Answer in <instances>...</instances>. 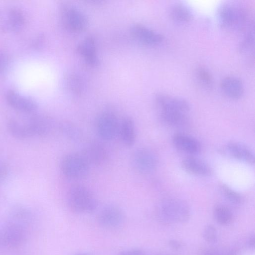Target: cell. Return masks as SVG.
<instances>
[{
  "mask_svg": "<svg viewBox=\"0 0 255 255\" xmlns=\"http://www.w3.org/2000/svg\"><path fill=\"white\" fill-rule=\"evenodd\" d=\"M217 18L221 26L228 30L246 32L252 27L247 10L237 3L222 4L218 9Z\"/></svg>",
  "mask_w": 255,
  "mask_h": 255,
  "instance_id": "1",
  "label": "cell"
},
{
  "mask_svg": "<svg viewBox=\"0 0 255 255\" xmlns=\"http://www.w3.org/2000/svg\"><path fill=\"white\" fill-rule=\"evenodd\" d=\"M190 209L183 200L175 198H166L159 202L155 214L160 222L167 224L181 223L190 216Z\"/></svg>",
  "mask_w": 255,
  "mask_h": 255,
  "instance_id": "2",
  "label": "cell"
},
{
  "mask_svg": "<svg viewBox=\"0 0 255 255\" xmlns=\"http://www.w3.org/2000/svg\"><path fill=\"white\" fill-rule=\"evenodd\" d=\"M67 202L70 209L76 213L92 212L97 207V200L93 192L82 185H75L68 191Z\"/></svg>",
  "mask_w": 255,
  "mask_h": 255,
  "instance_id": "3",
  "label": "cell"
},
{
  "mask_svg": "<svg viewBox=\"0 0 255 255\" xmlns=\"http://www.w3.org/2000/svg\"><path fill=\"white\" fill-rule=\"evenodd\" d=\"M60 20L63 27L72 33H80L88 26L86 15L75 5L64 3L59 7Z\"/></svg>",
  "mask_w": 255,
  "mask_h": 255,
  "instance_id": "4",
  "label": "cell"
},
{
  "mask_svg": "<svg viewBox=\"0 0 255 255\" xmlns=\"http://www.w3.org/2000/svg\"><path fill=\"white\" fill-rule=\"evenodd\" d=\"M90 165L82 154L69 153L61 160L60 168L62 173L71 179H81L89 173Z\"/></svg>",
  "mask_w": 255,
  "mask_h": 255,
  "instance_id": "5",
  "label": "cell"
},
{
  "mask_svg": "<svg viewBox=\"0 0 255 255\" xmlns=\"http://www.w3.org/2000/svg\"><path fill=\"white\" fill-rule=\"evenodd\" d=\"M119 124L117 116L110 111L101 112L96 122V129L99 137L106 141L113 139L119 132Z\"/></svg>",
  "mask_w": 255,
  "mask_h": 255,
  "instance_id": "6",
  "label": "cell"
},
{
  "mask_svg": "<svg viewBox=\"0 0 255 255\" xmlns=\"http://www.w3.org/2000/svg\"><path fill=\"white\" fill-rule=\"evenodd\" d=\"M132 162L134 168L138 172L149 174L156 168L158 159L155 153L150 149L140 147L134 152Z\"/></svg>",
  "mask_w": 255,
  "mask_h": 255,
  "instance_id": "7",
  "label": "cell"
},
{
  "mask_svg": "<svg viewBox=\"0 0 255 255\" xmlns=\"http://www.w3.org/2000/svg\"><path fill=\"white\" fill-rule=\"evenodd\" d=\"M129 30L133 39L144 46H155L164 40L162 34L142 24H133Z\"/></svg>",
  "mask_w": 255,
  "mask_h": 255,
  "instance_id": "8",
  "label": "cell"
},
{
  "mask_svg": "<svg viewBox=\"0 0 255 255\" xmlns=\"http://www.w3.org/2000/svg\"><path fill=\"white\" fill-rule=\"evenodd\" d=\"M158 111L180 112L189 114L190 105L185 100L167 94L158 93L154 99Z\"/></svg>",
  "mask_w": 255,
  "mask_h": 255,
  "instance_id": "9",
  "label": "cell"
},
{
  "mask_svg": "<svg viewBox=\"0 0 255 255\" xmlns=\"http://www.w3.org/2000/svg\"><path fill=\"white\" fill-rule=\"evenodd\" d=\"M222 151L228 156L247 164L255 163V155L252 149L243 143L231 141L223 147Z\"/></svg>",
  "mask_w": 255,
  "mask_h": 255,
  "instance_id": "10",
  "label": "cell"
},
{
  "mask_svg": "<svg viewBox=\"0 0 255 255\" xmlns=\"http://www.w3.org/2000/svg\"><path fill=\"white\" fill-rule=\"evenodd\" d=\"M25 239V233L19 225L10 223L3 228L1 240L3 245L7 248L16 249L20 247Z\"/></svg>",
  "mask_w": 255,
  "mask_h": 255,
  "instance_id": "11",
  "label": "cell"
},
{
  "mask_svg": "<svg viewBox=\"0 0 255 255\" xmlns=\"http://www.w3.org/2000/svg\"><path fill=\"white\" fill-rule=\"evenodd\" d=\"M97 219L101 226L113 229L121 224L124 220V215L121 209L117 206L108 205L101 210Z\"/></svg>",
  "mask_w": 255,
  "mask_h": 255,
  "instance_id": "12",
  "label": "cell"
},
{
  "mask_svg": "<svg viewBox=\"0 0 255 255\" xmlns=\"http://www.w3.org/2000/svg\"><path fill=\"white\" fill-rule=\"evenodd\" d=\"M0 20L3 28L12 31L19 30L25 22L22 11L15 7L0 9Z\"/></svg>",
  "mask_w": 255,
  "mask_h": 255,
  "instance_id": "13",
  "label": "cell"
},
{
  "mask_svg": "<svg viewBox=\"0 0 255 255\" xmlns=\"http://www.w3.org/2000/svg\"><path fill=\"white\" fill-rule=\"evenodd\" d=\"M76 51L83 61L89 66H96L99 58L96 40L91 36L85 37L77 45Z\"/></svg>",
  "mask_w": 255,
  "mask_h": 255,
  "instance_id": "14",
  "label": "cell"
},
{
  "mask_svg": "<svg viewBox=\"0 0 255 255\" xmlns=\"http://www.w3.org/2000/svg\"><path fill=\"white\" fill-rule=\"evenodd\" d=\"M6 99L11 107L20 112L31 113L35 111L38 107V105L34 100L13 90H10L7 92Z\"/></svg>",
  "mask_w": 255,
  "mask_h": 255,
  "instance_id": "15",
  "label": "cell"
},
{
  "mask_svg": "<svg viewBox=\"0 0 255 255\" xmlns=\"http://www.w3.org/2000/svg\"><path fill=\"white\" fill-rule=\"evenodd\" d=\"M172 143L179 150L189 154L200 152L201 145L195 137L184 133H177L172 137Z\"/></svg>",
  "mask_w": 255,
  "mask_h": 255,
  "instance_id": "16",
  "label": "cell"
},
{
  "mask_svg": "<svg viewBox=\"0 0 255 255\" xmlns=\"http://www.w3.org/2000/svg\"><path fill=\"white\" fill-rule=\"evenodd\" d=\"M81 154L90 165H101L107 161L108 157L107 150L102 144L97 142L88 144Z\"/></svg>",
  "mask_w": 255,
  "mask_h": 255,
  "instance_id": "17",
  "label": "cell"
},
{
  "mask_svg": "<svg viewBox=\"0 0 255 255\" xmlns=\"http://www.w3.org/2000/svg\"><path fill=\"white\" fill-rule=\"evenodd\" d=\"M28 122L33 136L46 137L52 133L56 126L54 121L46 116H34Z\"/></svg>",
  "mask_w": 255,
  "mask_h": 255,
  "instance_id": "18",
  "label": "cell"
},
{
  "mask_svg": "<svg viewBox=\"0 0 255 255\" xmlns=\"http://www.w3.org/2000/svg\"><path fill=\"white\" fill-rule=\"evenodd\" d=\"M182 168L187 172L198 176H209L212 170L205 162L193 156L185 158L181 162Z\"/></svg>",
  "mask_w": 255,
  "mask_h": 255,
  "instance_id": "19",
  "label": "cell"
},
{
  "mask_svg": "<svg viewBox=\"0 0 255 255\" xmlns=\"http://www.w3.org/2000/svg\"><path fill=\"white\" fill-rule=\"evenodd\" d=\"M222 92L228 98L232 99L241 98L244 93V86L242 81L234 76L224 78L220 83Z\"/></svg>",
  "mask_w": 255,
  "mask_h": 255,
  "instance_id": "20",
  "label": "cell"
},
{
  "mask_svg": "<svg viewBox=\"0 0 255 255\" xmlns=\"http://www.w3.org/2000/svg\"><path fill=\"white\" fill-rule=\"evenodd\" d=\"M160 119L168 126L176 128H185L190 124L188 114L179 112H157Z\"/></svg>",
  "mask_w": 255,
  "mask_h": 255,
  "instance_id": "21",
  "label": "cell"
},
{
  "mask_svg": "<svg viewBox=\"0 0 255 255\" xmlns=\"http://www.w3.org/2000/svg\"><path fill=\"white\" fill-rule=\"evenodd\" d=\"M123 143L126 146H132L136 140L135 124L129 117H124L119 124V132Z\"/></svg>",
  "mask_w": 255,
  "mask_h": 255,
  "instance_id": "22",
  "label": "cell"
},
{
  "mask_svg": "<svg viewBox=\"0 0 255 255\" xmlns=\"http://www.w3.org/2000/svg\"><path fill=\"white\" fill-rule=\"evenodd\" d=\"M7 128L11 135L18 139H26L32 137L28 121L11 119L8 122Z\"/></svg>",
  "mask_w": 255,
  "mask_h": 255,
  "instance_id": "23",
  "label": "cell"
},
{
  "mask_svg": "<svg viewBox=\"0 0 255 255\" xmlns=\"http://www.w3.org/2000/svg\"><path fill=\"white\" fill-rule=\"evenodd\" d=\"M169 14L173 21L181 24L187 23L193 18V14L190 8L181 3H176L171 5Z\"/></svg>",
  "mask_w": 255,
  "mask_h": 255,
  "instance_id": "24",
  "label": "cell"
},
{
  "mask_svg": "<svg viewBox=\"0 0 255 255\" xmlns=\"http://www.w3.org/2000/svg\"><path fill=\"white\" fill-rule=\"evenodd\" d=\"M67 90L75 96L81 95L84 89V84L82 78L75 73L67 74L64 79Z\"/></svg>",
  "mask_w": 255,
  "mask_h": 255,
  "instance_id": "25",
  "label": "cell"
},
{
  "mask_svg": "<svg viewBox=\"0 0 255 255\" xmlns=\"http://www.w3.org/2000/svg\"><path fill=\"white\" fill-rule=\"evenodd\" d=\"M213 215L216 221L222 225L230 224L233 219L231 211L223 205H218L215 207Z\"/></svg>",
  "mask_w": 255,
  "mask_h": 255,
  "instance_id": "26",
  "label": "cell"
},
{
  "mask_svg": "<svg viewBox=\"0 0 255 255\" xmlns=\"http://www.w3.org/2000/svg\"><path fill=\"white\" fill-rule=\"evenodd\" d=\"M219 188L223 195L231 203L240 204L243 202L242 195L226 184H220Z\"/></svg>",
  "mask_w": 255,
  "mask_h": 255,
  "instance_id": "27",
  "label": "cell"
},
{
  "mask_svg": "<svg viewBox=\"0 0 255 255\" xmlns=\"http://www.w3.org/2000/svg\"><path fill=\"white\" fill-rule=\"evenodd\" d=\"M60 129L65 136L72 141H77L81 137V132L73 124L64 123L60 125Z\"/></svg>",
  "mask_w": 255,
  "mask_h": 255,
  "instance_id": "28",
  "label": "cell"
},
{
  "mask_svg": "<svg viewBox=\"0 0 255 255\" xmlns=\"http://www.w3.org/2000/svg\"><path fill=\"white\" fill-rule=\"evenodd\" d=\"M196 76L199 82L206 88L211 87L213 77L210 71L206 68L200 66L196 70Z\"/></svg>",
  "mask_w": 255,
  "mask_h": 255,
  "instance_id": "29",
  "label": "cell"
},
{
  "mask_svg": "<svg viewBox=\"0 0 255 255\" xmlns=\"http://www.w3.org/2000/svg\"><path fill=\"white\" fill-rule=\"evenodd\" d=\"M203 237L209 243L215 242L217 239V234L215 227L211 225L207 226L203 231Z\"/></svg>",
  "mask_w": 255,
  "mask_h": 255,
  "instance_id": "30",
  "label": "cell"
},
{
  "mask_svg": "<svg viewBox=\"0 0 255 255\" xmlns=\"http://www.w3.org/2000/svg\"><path fill=\"white\" fill-rule=\"evenodd\" d=\"M8 173L7 165L3 162H0V183L4 181Z\"/></svg>",
  "mask_w": 255,
  "mask_h": 255,
  "instance_id": "31",
  "label": "cell"
},
{
  "mask_svg": "<svg viewBox=\"0 0 255 255\" xmlns=\"http://www.w3.org/2000/svg\"><path fill=\"white\" fill-rule=\"evenodd\" d=\"M118 255H145L141 250L136 249H128L121 252Z\"/></svg>",
  "mask_w": 255,
  "mask_h": 255,
  "instance_id": "32",
  "label": "cell"
},
{
  "mask_svg": "<svg viewBox=\"0 0 255 255\" xmlns=\"http://www.w3.org/2000/svg\"><path fill=\"white\" fill-rule=\"evenodd\" d=\"M8 59L7 56L0 52V71H3L7 66Z\"/></svg>",
  "mask_w": 255,
  "mask_h": 255,
  "instance_id": "33",
  "label": "cell"
},
{
  "mask_svg": "<svg viewBox=\"0 0 255 255\" xmlns=\"http://www.w3.org/2000/svg\"><path fill=\"white\" fill-rule=\"evenodd\" d=\"M169 244L172 248L175 249H179L181 246L180 244L176 241H171Z\"/></svg>",
  "mask_w": 255,
  "mask_h": 255,
  "instance_id": "34",
  "label": "cell"
},
{
  "mask_svg": "<svg viewBox=\"0 0 255 255\" xmlns=\"http://www.w3.org/2000/svg\"><path fill=\"white\" fill-rule=\"evenodd\" d=\"M204 255H214L213 254L210 252H206Z\"/></svg>",
  "mask_w": 255,
  "mask_h": 255,
  "instance_id": "35",
  "label": "cell"
},
{
  "mask_svg": "<svg viewBox=\"0 0 255 255\" xmlns=\"http://www.w3.org/2000/svg\"><path fill=\"white\" fill-rule=\"evenodd\" d=\"M87 255L84 254H78V255Z\"/></svg>",
  "mask_w": 255,
  "mask_h": 255,
  "instance_id": "36",
  "label": "cell"
}]
</instances>
